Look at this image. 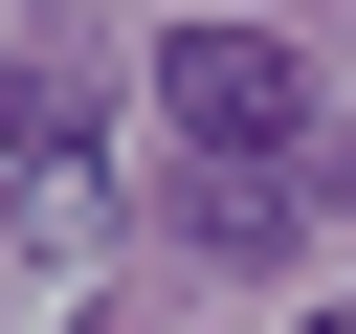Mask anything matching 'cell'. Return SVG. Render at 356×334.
<instances>
[{
	"label": "cell",
	"instance_id": "1",
	"mask_svg": "<svg viewBox=\"0 0 356 334\" xmlns=\"http://www.w3.org/2000/svg\"><path fill=\"white\" fill-rule=\"evenodd\" d=\"M156 111H178V156H334L289 22H178V45H156Z\"/></svg>",
	"mask_w": 356,
	"mask_h": 334
},
{
	"label": "cell",
	"instance_id": "2",
	"mask_svg": "<svg viewBox=\"0 0 356 334\" xmlns=\"http://www.w3.org/2000/svg\"><path fill=\"white\" fill-rule=\"evenodd\" d=\"M0 223L22 245H89L111 178H89V67H0Z\"/></svg>",
	"mask_w": 356,
	"mask_h": 334
},
{
	"label": "cell",
	"instance_id": "3",
	"mask_svg": "<svg viewBox=\"0 0 356 334\" xmlns=\"http://www.w3.org/2000/svg\"><path fill=\"white\" fill-rule=\"evenodd\" d=\"M312 334H334V312H312Z\"/></svg>",
	"mask_w": 356,
	"mask_h": 334
}]
</instances>
